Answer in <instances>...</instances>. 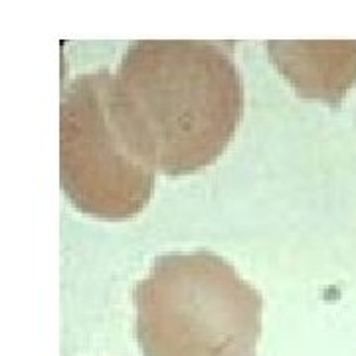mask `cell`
<instances>
[{
	"mask_svg": "<svg viewBox=\"0 0 356 356\" xmlns=\"http://www.w3.org/2000/svg\"><path fill=\"white\" fill-rule=\"evenodd\" d=\"M107 109L119 139L143 165L165 177L200 172L224 154L242 121L234 48L133 42L109 79Z\"/></svg>",
	"mask_w": 356,
	"mask_h": 356,
	"instance_id": "cell-1",
	"label": "cell"
},
{
	"mask_svg": "<svg viewBox=\"0 0 356 356\" xmlns=\"http://www.w3.org/2000/svg\"><path fill=\"white\" fill-rule=\"evenodd\" d=\"M143 356H257L264 299L222 255L156 257L133 289Z\"/></svg>",
	"mask_w": 356,
	"mask_h": 356,
	"instance_id": "cell-2",
	"label": "cell"
},
{
	"mask_svg": "<svg viewBox=\"0 0 356 356\" xmlns=\"http://www.w3.org/2000/svg\"><path fill=\"white\" fill-rule=\"evenodd\" d=\"M107 70L77 76L60 107V180L79 212L97 220H129L149 204L154 170L119 139L109 109Z\"/></svg>",
	"mask_w": 356,
	"mask_h": 356,
	"instance_id": "cell-3",
	"label": "cell"
},
{
	"mask_svg": "<svg viewBox=\"0 0 356 356\" xmlns=\"http://www.w3.org/2000/svg\"><path fill=\"white\" fill-rule=\"evenodd\" d=\"M297 95L337 105L356 81V42H267Z\"/></svg>",
	"mask_w": 356,
	"mask_h": 356,
	"instance_id": "cell-4",
	"label": "cell"
}]
</instances>
